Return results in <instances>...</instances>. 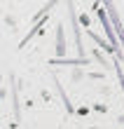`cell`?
I'll list each match as a JSON object with an SVG mask.
<instances>
[{
  "label": "cell",
  "mask_w": 124,
  "mask_h": 129,
  "mask_svg": "<svg viewBox=\"0 0 124 129\" xmlns=\"http://www.w3.org/2000/svg\"><path fill=\"white\" fill-rule=\"evenodd\" d=\"M68 10H70V24H73V31H75V40H77V52L82 54V35H80V28H77V19H75V10H73V0H68Z\"/></svg>",
  "instance_id": "1"
},
{
  "label": "cell",
  "mask_w": 124,
  "mask_h": 129,
  "mask_svg": "<svg viewBox=\"0 0 124 129\" xmlns=\"http://www.w3.org/2000/svg\"><path fill=\"white\" fill-rule=\"evenodd\" d=\"M56 54L63 56L66 54V40H63V24H59V31H56Z\"/></svg>",
  "instance_id": "2"
},
{
  "label": "cell",
  "mask_w": 124,
  "mask_h": 129,
  "mask_svg": "<svg viewBox=\"0 0 124 129\" xmlns=\"http://www.w3.org/2000/svg\"><path fill=\"white\" fill-rule=\"evenodd\" d=\"M59 63H66V66H87V59H52V66H59Z\"/></svg>",
  "instance_id": "3"
},
{
  "label": "cell",
  "mask_w": 124,
  "mask_h": 129,
  "mask_svg": "<svg viewBox=\"0 0 124 129\" xmlns=\"http://www.w3.org/2000/svg\"><path fill=\"white\" fill-rule=\"evenodd\" d=\"M117 75H119V85L124 89V73H122V68H119V61H117Z\"/></svg>",
  "instance_id": "4"
}]
</instances>
